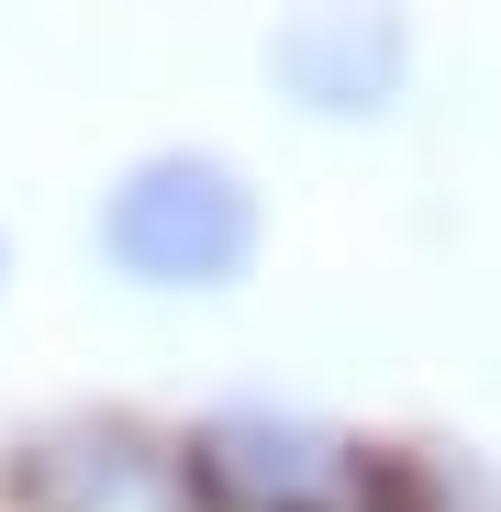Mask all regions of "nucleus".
Returning <instances> with one entry per match:
<instances>
[{
	"label": "nucleus",
	"instance_id": "nucleus-1",
	"mask_svg": "<svg viewBox=\"0 0 501 512\" xmlns=\"http://www.w3.org/2000/svg\"><path fill=\"white\" fill-rule=\"evenodd\" d=\"M101 245L156 290H212L257 256V201L223 156H145L101 212Z\"/></svg>",
	"mask_w": 501,
	"mask_h": 512
},
{
	"label": "nucleus",
	"instance_id": "nucleus-2",
	"mask_svg": "<svg viewBox=\"0 0 501 512\" xmlns=\"http://www.w3.org/2000/svg\"><path fill=\"white\" fill-rule=\"evenodd\" d=\"M268 67L290 78L301 101L323 112H368L390 78H401V23H357V12H323V23H290L268 45Z\"/></svg>",
	"mask_w": 501,
	"mask_h": 512
}]
</instances>
